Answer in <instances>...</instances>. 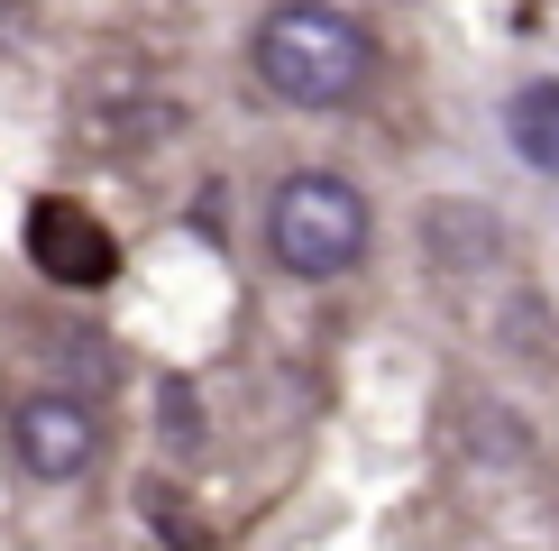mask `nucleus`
<instances>
[{
    "label": "nucleus",
    "instance_id": "obj_6",
    "mask_svg": "<svg viewBox=\"0 0 559 551\" xmlns=\"http://www.w3.org/2000/svg\"><path fill=\"white\" fill-rule=\"evenodd\" d=\"M166 432L175 442H202V405L183 396V386H166Z\"/></svg>",
    "mask_w": 559,
    "mask_h": 551
},
{
    "label": "nucleus",
    "instance_id": "obj_3",
    "mask_svg": "<svg viewBox=\"0 0 559 551\" xmlns=\"http://www.w3.org/2000/svg\"><path fill=\"white\" fill-rule=\"evenodd\" d=\"M10 459L37 478V488H74V478L102 459V413L64 386H28L10 405Z\"/></svg>",
    "mask_w": 559,
    "mask_h": 551
},
{
    "label": "nucleus",
    "instance_id": "obj_5",
    "mask_svg": "<svg viewBox=\"0 0 559 551\" xmlns=\"http://www.w3.org/2000/svg\"><path fill=\"white\" fill-rule=\"evenodd\" d=\"M504 138H514V156H523L532 175H559V74L514 83V102H504Z\"/></svg>",
    "mask_w": 559,
    "mask_h": 551
},
{
    "label": "nucleus",
    "instance_id": "obj_2",
    "mask_svg": "<svg viewBox=\"0 0 559 551\" xmlns=\"http://www.w3.org/2000/svg\"><path fill=\"white\" fill-rule=\"evenodd\" d=\"M367 239H377V212H367V194L348 175L302 166L266 194V258L302 276V285H331V276L367 267Z\"/></svg>",
    "mask_w": 559,
    "mask_h": 551
},
{
    "label": "nucleus",
    "instance_id": "obj_4",
    "mask_svg": "<svg viewBox=\"0 0 559 551\" xmlns=\"http://www.w3.org/2000/svg\"><path fill=\"white\" fill-rule=\"evenodd\" d=\"M28 258L56 276V285H102L110 276V239H102L92 212H74V202H37L28 212Z\"/></svg>",
    "mask_w": 559,
    "mask_h": 551
},
{
    "label": "nucleus",
    "instance_id": "obj_1",
    "mask_svg": "<svg viewBox=\"0 0 559 551\" xmlns=\"http://www.w3.org/2000/svg\"><path fill=\"white\" fill-rule=\"evenodd\" d=\"M248 65H258V83L285 110H340V102H358L377 46L331 0H275L258 19V37H248Z\"/></svg>",
    "mask_w": 559,
    "mask_h": 551
}]
</instances>
